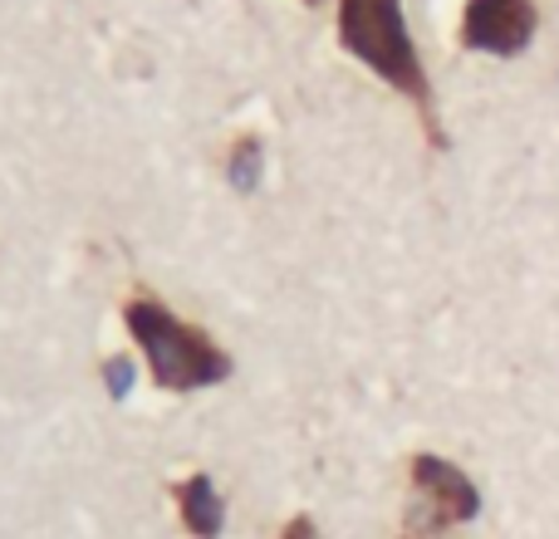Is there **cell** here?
Segmentation results:
<instances>
[{
  "mask_svg": "<svg viewBox=\"0 0 559 539\" xmlns=\"http://www.w3.org/2000/svg\"><path fill=\"white\" fill-rule=\"evenodd\" d=\"M280 539H324V535H319V525L309 520V515H295V520L280 530Z\"/></svg>",
  "mask_w": 559,
  "mask_h": 539,
  "instance_id": "ba28073f",
  "label": "cell"
},
{
  "mask_svg": "<svg viewBox=\"0 0 559 539\" xmlns=\"http://www.w3.org/2000/svg\"><path fill=\"white\" fill-rule=\"evenodd\" d=\"M123 324L133 334V344L143 348L153 383L167 393H202L231 378V354L216 338H206L202 328H192L187 319H177L163 299L133 295L123 304Z\"/></svg>",
  "mask_w": 559,
  "mask_h": 539,
  "instance_id": "7a4b0ae2",
  "label": "cell"
},
{
  "mask_svg": "<svg viewBox=\"0 0 559 539\" xmlns=\"http://www.w3.org/2000/svg\"><path fill=\"white\" fill-rule=\"evenodd\" d=\"M535 29H540L535 0H466L462 45L472 55H496V59L525 55Z\"/></svg>",
  "mask_w": 559,
  "mask_h": 539,
  "instance_id": "277c9868",
  "label": "cell"
},
{
  "mask_svg": "<svg viewBox=\"0 0 559 539\" xmlns=\"http://www.w3.org/2000/svg\"><path fill=\"white\" fill-rule=\"evenodd\" d=\"M338 45H344L358 64L373 69L388 88H397L403 98H413L427 137L442 143L432 84H427L423 55H417L413 29H407L403 0H338Z\"/></svg>",
  "mask_w": 559,
  "mask_h": 539,
  "instance_id": "6da1fadb",
  "label": "cell"
},
{
  "mask_svg": "<svg viewBox=\"0 0 559 539\" xmlns=\"http://www.w3.org/2000/svg\"><path fill=\"white\" fill-rule=\"evenodd\" d=\"M407 486H413V501H407L397 539H442L447 530H456V525L481 515V491H476V481L456 462H447V456H437V452H417L413 462H407Z\"/></svg>",
  "mask_w": 559,
  "mask_h": 539,
  "instance_id": "3957f363",
  "label": "cell"
},
{
  "mask_svg": "<svg viewBox=\"0 0 559 539\" xmlns=\"http://www.w3.org/2000/svg\"><path fill=\"white\" fill-rule=\"evenodd\" d=\"M173 501H177V515H182V525H187L192 539H222L226 501H222V491H216L212 476H187V481H177Z\"/></svg>",
  "mask_w": 559,
  "mask_h": 539,
  "instance_id": "5b68a950",
  "label": "cell"
},
{
  "mask_svg": "<svg viewBox=\"0 0 559 539\" xmlns=\"http://www.w3.org/2000/svg\"><path fill=\"white\" fill-rule=\"evenodd\" d=\"M305 5H319V0H305Z\"/></svg>",
  "mask_w": 559,
  "mask_h": 539,
  "instance_id": "9c48e42d",
  "label": "cell"
},
{
  "mask_svg": "<svg viewBox=\"0 0 559 539\" xmlns=\"http://www.w3.org/2000/svg\"><path fill=\"white\" fill-rule=\"evenodd\" d=\"M261 177H265V147H261V137L241 133L231 143V157H226V182H231V192L251 196L255 187H261Z\"/></svg>",
  "mask_w": 559,
  "mask_h": 539,
  "instance_id": "8992f818",
  "label": "cell"
},
{
  "mask_svg": "<svg viewBox=\"0 0 559 539\" xmlns=\"http://www.w3.org/2000/svg\"><path fill=\"white\" fill-rule=\"evenodd\" d=\"M104 383H108V397H114V403H123V397L133 393V363H128V358H108V363H104Z\"/></svg>",
  "mask_w": 559,
  "mask_h": 539,
  "instance_id": "52a82bcc",
  "label": "cell"
}]
</instances>
